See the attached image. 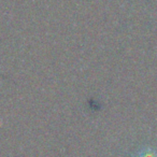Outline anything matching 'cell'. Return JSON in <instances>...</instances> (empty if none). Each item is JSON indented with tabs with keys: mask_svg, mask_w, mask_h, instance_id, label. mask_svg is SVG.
I'll use <instances>...</instances> for the list:
<instances>
[{
	"mask_svg": "<svg viewBox=\"0 0 157 157\" xmlns=\"http://www.w3.org/2000/svg\"><path fill=\"white\" fill-rule=\"evenodd\" d=\"M140 157H157V154L155 151L151 150V148H146L140 152Z\"/></svg>",
	"mask_w": 157,
	"mask_h": 157,
	"instance_id": "1",
	"label": "cell"
}]
</instances>
